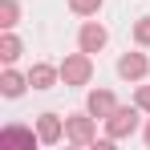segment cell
Instances as JSON below:
<instances>
[{
	"label": "cell",
	"instance_id": "cell-14",
	"mask_svg": "<svg viewBox=\"0 0 150 150\" xmlns=\"http://www.w3.org/2000/svg\"><path fill=\"white\" fill-rule=\"evenodd\" d=\"M138 41H142V45H150V21H142V25H138Z\"/></svg>",
	"mask_w": 150,
	"mask_h": 150
},
{
	"label": "cell",
	"instance_id": "cell-15",
	"mask_svg": "<svg viewBox=\"0 0 150 150\" xmlns=\"http://www.w3.org/2000/svg\"><path fill=\"white\" fill-rule=\"evenodd\" d=\"M138 105H142V110H150V89H138Z\"/></svg>",
	"mask_w": 150,
	"mask_h": 150
},
{
	"label": "cell",
	"instance_id": "cell-7",
	"mask_svg": "<svg viewBox=\"0 0 150 150\" xmlns=\"http://www.w3.org/2000/svg\"><path fill=\"white\" fill-rule=\"evenodd\" d=\"M69 138H73V142H89V138H93L89 118H73V122H69Z\"/></svg>",
	"mask_w": 150,
	"mask_h": 150
},
{
	"label": "cell",
	"instance_id": "cell-6",
	"mask_svg": "<svg viewBox=\"0 0 150 150\" xmlns=\"http://www.w3.org/2000/svg\"><path fill=\"white\" fill-rule=\"evenodd\" d=\"M53 77H57V73H53L49 65H33L28 81H33V89H49V85H53Z\"/></svg>",
	"mask_w": 150,
	"mask_h": 150
},
{
	"label": "cell",
	"instance_id": "cell-2",
	"mask_svg": "<svg viewBox=\"0 0 150 150\" xmlns=\"http://www.w3.org/2000/svg\"><path fill=\"white\" fill-rule=\"evenodd\" d=\"M61 77L73 81V85H81V81L89 77V61H85V57H69V61L61 65Z\"/></svg>",
	"mask_w": 150,
	"mask_h": 150
},
{
	"label": "cell",
	"instance_id": "cell-12",
	"mask_svg": "<svg viewBox=\"0 0 150 150\" xmlns=\"http://www.w3.org/2000/svg\"><path fill=\"white\" fill-rule=\"evenodd\" d=\"M0 16H4L0 25H16V4H12V0H4V4H0Z\"/></svg>",
	"mask_w": 150,
	"mask_h": 150
},
{
	"label": "cell",
	"instance_id": "cell-10",
	"mask_svg": "<svg viewBox=\"0 0 150 150\" xmlns=\"http://www.w3.org/2000/svg\"><path fill=\"white\" fill-rule=\"evenodd\" d=\"M0 57H4V61H16V57H21V41H16V37H4V45H0Z\"/></svg>",
	"mask_w": 150,
	"mask_h": 150
},
{
	"label": "cell",
	"instance_id": "cell-5",
	"mask_svg": "<svg viewBox=\"0 0 150 150\" xmlns=\"http://www.w3.org/2000/svg\"><path fill=\"white\" fill-rule=\"evenodd\" d=\"M118 73H122V77H142V73H146V61H142L138 53H130V57L118 61Z\"/></svg>",
	"mask_w": 150,
	"mask_h": 150
},
{
	"label": "cell",
	"instance_id": "cell-4",
	"mask_svg": "<svg viewBox=\"0 0 150 150\" xmlns=\"http://www.w3.org/2000/svg\"><path fill=\"white\" fill-rule=\"evenodd\" d=\"M114 110H118V105H114L110 93H89V114H93V118H110Z\"/></svg>",
	"mask_w": 150,
	"mask_h": 150
},
{
	"label": "cell",
	"instance_id": "cell-16",
	"mask_svg": "<svg viewBox=\"0 0 150 150\" xmlns=\"http://www.w3.org/2000/svg\"><path fill=\"white\" fill-rule=\"evenodd\" d=\"M146 142H150V130H146Z\"/></svg>",
	"mask_w": 150,
	"mask_h": 150
},
{
	"label": "cell",
	"instance_id": "cell-11",
	"mask_svg": "<svg viewBox=\"0 0 150 150\" xmlns=\"http://www.w3.org/2000/svg\"><path fill=\"white\" fill-rule=\"evenodd\" d=\"M4 138H8V142H25V146H33V134H28V130H16V126H8Z\"/></svg>",
	"mask_w": 150,
	"mask_h": 150
},
{
	"label": "cell",
	"instance_id": "cell-13",
	"mask_svg": "<svg viewBox=\"0 0 150 150\" xmlns=\"http://www.w3.org/2000/svg\"><path fill=\"white\" fill-rule=\"evenodd\" d=\"M101 0H73V12H93Z\"/></svg>",
	"mask_w": 150,
	"mask_h": 150
},
{
	"label": "cell",
	"instance_id": "cell-1",
	"mask_svg": "<svg viewBox=\"0 0 150 150\" xmlns=\"http://www.w3.org/2000/svg\"><path fill=\"white\" fill-rule=\"evenodd\" d=\"M134 126H138V114H134V110H114V114H110V134H114V138L130 134Z\"/></svg>",
	"mask_w": 150,
	"mask_h": 150
},
{
	"label": "cell",
	"instance_id": "cell-9",
	"mask_svg": "<svg viewBox=\"0 0 150 150\" xmlns=\"http://www.w3.org/2000/svg\"><path fill=\"white\" fill-rule=\"evenodd\" d=\"M0 85H4V93H8V98H16V93H21V89H25V77H21V73H12V69H8V73H4V81H0Z\"/></svg>",
	"mask_w": 150,
	"mask_h": 150
},
{
	"label": "cell",
	"instance_id": "cell-8",
	"mask_svg": "<svg viewBox=\"0 0 150 150\" xmlns=\"http://www.w3.org/2000/svg\"><path fill=\"white\" fill-rule=\"evenodd\" d=\"M61 138V122H57V114H45L41 118V142H57Z\"/></svg>",
	"mask_w": 150,
	"mask_h": 150
},
{
	"label": "cell",
	"instance_id": "cell-3",
	"mask_svg": "<svg viewBox=\"0 0 150 150\" xmlns=\"http://www.w3.org/2000/svg\"><path fill=\"white\" fill-rule=\"evenodd\" d=\"M101 45H105V28H98V25L81 28V53H98Z\"/></svg>",
	"mask_w": 150,
	"mask_h": 150
}]
</instances>
